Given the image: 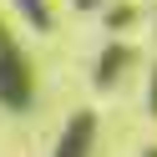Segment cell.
Segmentation results:
<instances>
[{"instance_id": "cell-1", "label": "cell", "mask_w": 157, "mask_h": 157, "mask_svg": "<svg viewBox=\"0 0 157 157\" xmlns=\"http://www.w3.org/2000/svg\"><path fill=\"white\" fill-rule=\"evenodd\" d=\"M31 101H36L31 56H25V46L15 41V31L5 25V15H0V106H5V112H25Z\"/></svg>"}, {"instance_id": "cell-2", "label": "cell", "mask_w": 157, "mask_h": 157, "mask_svg": "<svg viewBox=\"0 0 157 157\" xmlns=\"http://www.w3.org/2000/svg\"><path fill=\"white\" fill-rule=\"evenodd\" d=\"M96 152V112L91 106H81V112L66 117V127L56 132V147L51 157H91Z\"/></svg>"}, {"instance_id": "cell-3", "label": "cell", "mask_w": 157, "mask_h": 157, "mask_svg": "<svg viewBox=\"0 0 157 157\" xmlns=\"http://www.w3.org/2000/svg\"><path fill=\"white\" fill-rule=\"evenodd\" d=\"M137 61V51L127 41H106L101 51H96V66H91V86L96 91H117V81L127 76V66Z\"/></svg>"}, {"instance_id": "cell-4", "label": "cell", "mask_w": 157, "mask_h": 157, "mask_svg": "<svg viewBox=\"0 0 157 157\" xmlns=\"http://www.w3.org/2000/svg\"><path fill=\"white\" fill-rule=\"evenodd\" d=\"M10 5H15V15H21L31 31H41V36L56 31V15H51V5H46V0H10Z\"/></svg>"}, {"instance_id": "cell-5", "label": "cell", "mask_w": 157, "mask_h": 157, "mask_svg": "<svg viewBox=\"0 0 157 157\" xmlns=\"http://www.w3.org/2000/svg\"><path fill=\"white\" fill-rule=\"evenodd\" d=\"M101 21H106V31H132V25L137 21H142V10H137V5H132V0H112V5H106V10H101Z\"/></svg>"}, {"instance_id": "cell-6", "label": "cell", "mask_w": 157, "mask_h": 157, "mask_svg": "<svg viewBox=\"0 0 157 157\" xmlns=\"http://www.w3.org/2000/svg\"><path fill=\"white\" fill-rule=\"evenodd\" d=\"M147 117H157V61L147 71Z\"/></svg>"}, {"instance_id": "cell-7", "label": "cell", "mask_w": 157, "mask_h": 157, "mask_svg": "<svg viewBox=\"0 0 157 157\" xmlns=\"http://www.w3.org/2000/svg\"><path fill=\"white\" fill-rule=\"evenodd\" d=\"M71 5H76V10H101L106 0H71Z\"/></svg>"}, {"instance_id": "cell-8", "label": "cell", "mask_w": 157, "mask_h": 157, "mask_svg": "<svg viewBox=\"0 0 157 157\" xmlns=\"http://www.w3.org/2000/svg\"><path fill=\"white\" fill-rule=\"evenodd\" d=\"M142 157H157V147H142Z\"/></svg>"}]
</instances>
